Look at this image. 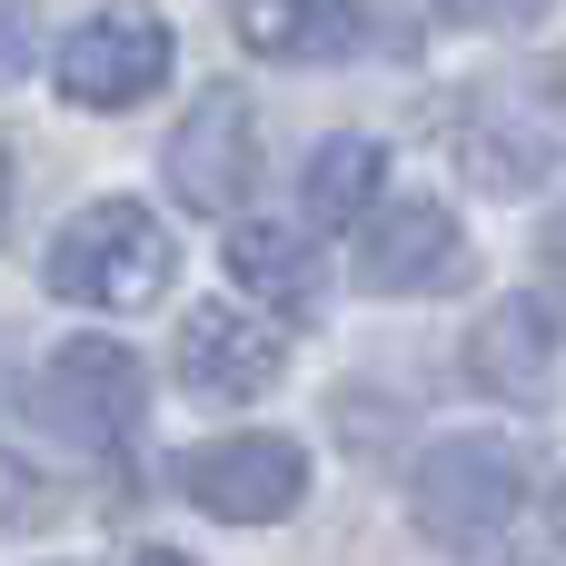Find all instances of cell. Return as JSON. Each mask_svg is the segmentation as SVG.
I'll return each instance as SVG.
<instances>
[{
    "instance_id": "1",
    "label": "cell",
    "mask_w": 566,
    "mask_h": 566,
    "mask_svg": "<svg viewBox=\"0 0 566 566\" xmlns=\"http://www.w3.org/2000/svg\"><path fill=\"white\" fill-rule=\"evenodd\" d=\"M159 289H169V229H159L139 199H90V209L50 239V298H70V308L129 318V308H149Z\"/></svg>"
},
{
    "instance_id": "2",
    "label": "cell",
    "mask_w": 566,
    "mask_h": 566,
    "mask_svg": "<svg viewBox=\"0 0 566 566\" xmlns=\"http://www.w3.org/2000/svg\"><path fill=\"white\" fill-rule=\"evenodd\" d=\"M517 497H527L517 438H438V448L418 458V527H428L438 547H458V557L497 547L507 517H517Z\"/></svg>"
},
{
    "instance_id": "3",
    "label": "cell",
    "mask_w": 566,
    "mask_h": 566,
    "mask_svg": "<svg viewBox=\"0 0 566 566\" xmlns=\"http://www.w3.org/2000/svg\"><path fill=\"white\" fill-rule=\"evenodd\" d=\"M139 408H149V378H139V358H129L119 338H70V348H50V368H40V428H50L70 458L129 448Z\"/></svg>"
},
{
    "instance_id": "4",
    "label": "cell",
    "mask_w": 566,
    "mask_h": 566,
    "mask_svg": "<svg viewBox=\"0 0 566 566\" xmlns=\"http://www.w3.org/2000/svg\"><path fill=\"white\" fill-rule=\"evenodd\" d=\"M50 80H60L70 109H129L169 80V20L149 0H109L50 50Z\"/></svg>"
},
{
    "instance_id": "5",
    "label": "cell",
    "mask_w": 566,
    "mask_h": 566,
    "mask_svg": "<svg viewBox=\"0 0 566 566\" xmlns=\"http://www.w3.org/2000/svg\"><path fill=\"white\" fill-rule=\"evenodd\" d=\"M259 179V119L239 90H199V109L169 129V189L199 209V219H229Z\"/></svg>"
},
{
    "instance_id": "6",
    "label": "cell",
    "mask_w": 566,
    "mask_h": 566,
    "mask_svg": "<svg viewBox=\"0 0 566 566\" xmlns=\"http://www.w3.org/2000/svg\"><path fill=\"white\" fill-rule=\"evenodd\" d=\"M189 497L229 527H269L308 497V458H298V438H219L189 458Z\"/></svg>"
},
{
    "instance_id": "7",
    "label": "cell",
    "mask_w": 566,
    "mask_h": 566,
    "mask_svg": "<svg viewBox=\"0 0 566 566\" xmlns=\"http://www.w3.org/2000/svg\"><path fill=\"white\" fill-rule=\"evenodd\" d=\"M279 368H289V338H279L269 318H249V308H189V328H179V378H189L199 398H269Z\"/></svg>"
},
{
    "instance_id": "8",
    "label": "cell",
    "mask_w": 566,
    "mask_h": 566,
    "mask_svg": "<svg viewBox=\"0 0 566 566\" xmlns=\"http://www.w3.org/2000/svg\"><path fill=\"white\" fill-rule=\"evenodd\" d=\"M458 269V209L448 199H388L368 229H358V279L408 298V289H438Z\"/></svg>"
},
{
    "instance_id": "9",
    "label": "cell",
    "mask_w": 566,
    "mask_h": 566,
    "mask_svg": "<svg viewBox=\"0 0 566 566\" xmlns=\"http://www.w3.org/2000/svg\"><path fill=\"white\" fill-rule=\"evenodd\" d=\"M547 368H557V318H547L537 298H497V308L468 328V378H478L488 398H537Z\"/></svg>"
},
{
    "instance_id": "10",
    "label": "cell",
    "mask_w": 566,
    "mask_h": 566,
    "mask_svg": "<svg viewBox=\"0 0 566 566\" xmlns=\"http://www.w3.org/2000/svg\"><path fill=\"white\" fill-rule=\"evenodd\" d=\"M229 279H239L259 308H279V318H318V298H328L318 249H308L298 229H279V219H239V229H229Z\"/></svg>"
},
{
    "instance_id": "11",
    "label": "cell",
    "mask_w": 566,
    "mask_h": 566,
    "mask_svg": "<svg viewBox=\"0 0 566 566\" xmlns=\"http://www.w3.org/2000/svg\"><path fill=\"white\" fill-rule=\"evenodd\" d=\"M348 10L358 0H229V30L259 60H328L348 40Z\"/></svg>"
},
{
    "instance_id": "12",
    "label": "cell",
    "mask_w": 566,
    "mask_h": 566,
    "mask_svg": "<svg viewBox=\"0 0 566 566\" xmlns=\"http://www.w3.org/2000/svg\"><path fill=\"white\" fill-rule=\"evenodd\" d=\"M378 179H388V149H378V139H328V149L308 159V219H318V229H348V219L378 199Z\"/></svg>"
},
{
    "instance_id": "13",
    "label": "cell",
    "mask_w": 566,
    "mask_h": 566,
    "mask_svg": "<svg viewBox=\"0 0 566 566\" xmlns=\"http://www.w3.org/2000/svg\"><path fill=\"white\" fill-rule=\"evenodd\" d=\"M438 20L448 30H527V20H547V0H438Z\"/></svg>"
},
{
    "instance_id": "14",
    "label": "cell",
    "mask_w": 566,
    "mask_h": 566,
    "mask_svg": "<svg viewBox=\"0 0 566 566\" xmlns=\"http://www.w3.org/2000/svg\"><path fill=\"white\" fill-rule=\"evenodd\" d=\"M40 60V0H0V90Z\"/></svg>"
},
{
    "instance_id": "15",
    "label": "cell",
    "mask_w": 566,
    "mask_h": 566,
    "mask_svg": "<svg viewBox=\"0 0 566 566\" xmlns=\"http://www.w3.org/2000/svg\"><path fill=\"white\" fill-rule=\"evenodd\" d=\"M129 566H189V557H179V547H149V557H129Z\"/></svg>"
},
{
    "instance_id": "16",
    "label": "cell",
    "mask_w": 566,
    "mask_h": 566,
    "mask_svg": "<svg viewBox=\"0 0 566 566\" xmlns=\"http://www.w3.org/2000/svg\"><path fill=\"white\" fill-rule=\"evenodd\" d=\"M0 219H10V159H0Z\"/></svg>"
}]
</instances>
